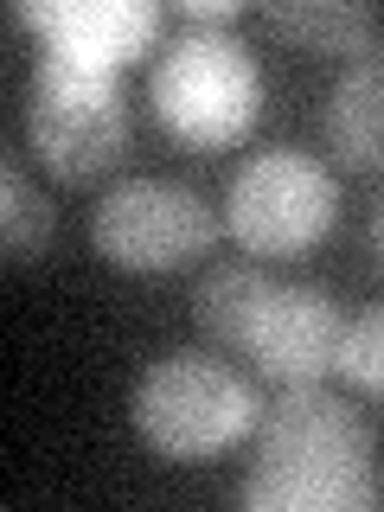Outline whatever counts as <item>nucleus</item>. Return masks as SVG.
Listing matches in <instances>:
<instances>
[{
  "label": "nucleus",
  "mask_w": 384,
  "mask_h": 512,
  "mask_svg": "<svg viewBox=\"0 0 384 512\" xmlns=\"http://www.w3.org/2000/svg\"><path fill=\"white\" fill-rule=\"evenodd\" d=\"M378 500L372 429L320 384L282 391L256 423V461L244 480L250 512H365Z\"/></svg>",
  "instance_id": "1"
},
{
  "label": "nucleus",
  "mask_w": 384,
  "mask_h": 512,
  "mask_svg": "<svg viewBox=\"0 0 384 512\" xmlns=\"http://www.w3.org/2000/svg\"><path fill=\"white\" fill-rule=\"evenodd\" d=\"M154 116L167 135L192 148H231L263 116V71L237 32H199L186 26L167 52L154 58L148 77Z\"/></svg>",
  "instance_id": "2"
},
{
  "label": "nucleus",
  "mask_w": 384,
  "mask_h": 512,
  "mask_svg": "<svg viewBox=\"0 0 384 512\" xmlns=\"http://www.w3.org/2000/svg\"><path fill=\"white\" fill-rule=\"evenodd\" d=\"M263 423L250 378L205 352H167L135 384V429L167 461H212Z\"/></svg>",
  "instance_id": "3"
},
{
  "label": "nucleus",
  "mask_w": 384,
  "mask_h": 512,
  "mask_svg": "<svg viewBox=\"0 0 384 512\" xmlns=\"http://www.w3.org/2000/svg\"><path fill=\"white\" fill-rule=\"evenodd\" d=\"M333 218H340L333 167L295 141L244 154L224 192V224L250 256H301L333 231Z\"/></svg>",
  "instance_id": "4"
},
{
  "label": "nucleus",
  "mask_w": 384,
  "mask_h": 512,
  "mask_svg": "<svg viewBox=\"0 0 384 512\" xmlns=\"http://www.w3.org/2000/svg\"><path fill=\"white\" fill-rule=\"evenodd\" d=\"M26 135H32V154L58 180H96V173H109L128 148V103L116 90V71H90V64L45 52L32 64Z\"/></svg>",
  "instance_id": "5"
},
{
  "label": "nucleus",
  "mask_w": 384,
  "mask_h": 512,
  "mask_svg": "<svg viewBox=\"0 0 384 512\" xmlns=\"http://www.w3.org/2000/svg\"><path fill=\"white\" fill-rule=\"evenodd\" d=\"M90 237L96 256L128 276H167V269H186L192 256L212 250L218 212L180 180H122L103 192Z\"/></svg>",
  "instance_id": "6"
},
{
  "label": "nucleus",
  "mask_w": 384,
  "mask_h": 512,
  "mask_svg": "<svg viewBox=\"0 0 384 512\" xmlns=\"http://www.w3.org/2000/svg\"><path fill=\"white\" fill-rule=\"evenodd\" d=\"M340 346H346L340 301L314 282H276V295L263 301L250 327L244 359H256V372L276 378L282 391H295V384H320L327 372H340Z\"/></svg>",
  "instance_id": "7"
},
{
  "label": "nucleus",
  "mask_w": 384,
  "mask_h": 512,
  "mask_svg": "<svg viewBox=\"0 0 384 512\" xmlns=\"http://www.w3.org/2000/svg\"><path fill=\"white\" fill-rule=\"evenodd\" d=\"M13 20L39 32L52 58L90 64V71H122L160 39L154 0H20Z\"/></svg>",
  "instance_id": "8"
},
{
  "label": "nucleus",
  "mask_w": 384,
  "mask_h": 512,
  "mask_svg": "<svg viewBox=\"0 0 384 512\" xmlns=\"http://www.w3.org/2000/svg\"><path fill=\"white\" fill-rule=\"evenodd\" d=\"M327 148L352 173H384V58H359L340 71L320 109Z\"/></svg>",
  "instance_id": "9"
},
{
  "label": "nucleus",
  "mask_w": 384,
  "mask_h": 512,
  "mask_svg": "<svg viewBox=\"0 0 384 512\" xmlns=\"http://www.w3.org/2000/svg\"><path fill=\"white\" fill-rule=\"evenodd\" d=\"M276 39L301 45V52H333V58H384L378 45V13L359 0H276L269 7Z\"/></svg>",
  "instance_id": "10"
},
{
  "label": "nucleus",
  "mask_w": 384,
  "mask_h": 512,
  "mask_svg": "<svg viewBox=\"0 0 384 512\" xmlns=\"http://www.w3.org/2000/svg\"><path fill=\"white\" fill-rule=\"evenodd\" d=\"M276 295V276L256 263H218L212 276L199 282V295H192V314H199L205 340H218L224 352H244L250 346V327L256 314H263V301Z\"/></svg>",
  "instance_id": "11"
},
{
  "label": "nucleus",
  "mask_w": 384,
  "mask_h": 512,
  "mask_svg": "<svg viewBox=\"0 0 384 512\" xmlns=\"http://www.w3.org/2000/svg\"><path fill=\"white\" fill-rule=\"evenodd\" d=\"M0 224H7V256L13 263H32L52 244V199L20 173V160L0 167Z\"/></svg>",
  "instance_id": "12"
},
{
  "label": "nucleus",
  "mask_w": 384,
  "mask_h": 512,
  "mask_svg": "<svg viewBox=\"0 0 384 512\" xmlns=\"http://www.w3.org/2000/svg\"><path fill=\"white\" fill-rule=\"evenodd\" d=\"M340 372L359 384V391H378L384 397V301H378V308H365L359 320H346Z\"/></svg>",
  "instance_id": "13"
},
{
  "label": "nucleus",
  "mask_w": 384,
  "mask_h": 512,
  "mask_svg": "<svg viewBox=\"0 0 384 512\" xmlns=\"http://www.w3.org/2000/svg\"><path fill=\"white\" fill-rule=\"evenodd\" d=\"M180 20L199 26V32H231L237 26V0H186Z\"/></svg>",
  "instance_id": "14"
},
{
  "label": "nucleus",
  "mask_w": 384,
  "mask_h": 512,
  "mask_svg": "<svg viewBox=\"0 0 384 512\" xmlns=\"http://www.w3.org/2000/svg\"><path fill=\"white\" fill-rule=\"evenodd\" d=\"M372 256H378V269H384V192H378V205H372Z\"/></svg>",
  "instance_id": "15"
}]
</instances>
